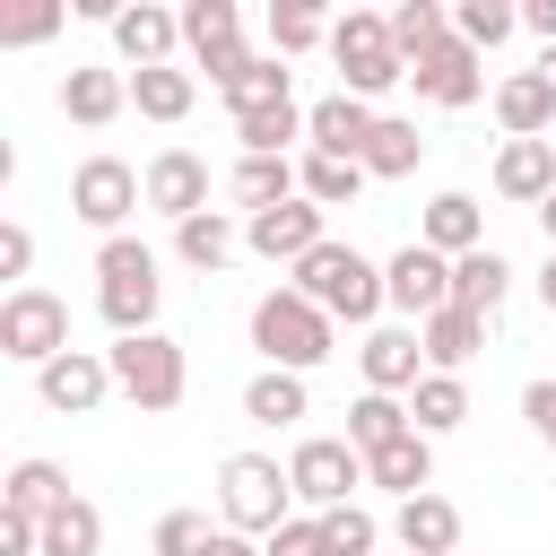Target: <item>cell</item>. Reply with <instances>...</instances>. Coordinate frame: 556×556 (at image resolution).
Listing matches in <instances>:
<instances>
[{"label":"cell","mask_w":556,"mask_h":556,"mask_svg":"<svg viewBox=\"0 0 556 556\" xmlns=\"http://www.w3.org/2000/svg\"><path fill=\"white\" fill-rule=\"evenodd\" d=\"M261 556H321V521H313V513H295V521H278V530L261 539Z\"/></svg>","instance_id":"obj_44"},{"label":"cell","mask_w":556,"mask_h":556,"mask_svg":"<svg viewBox=\"0 0 556 556\" xmlns=\"http://www.w3.org/2000/svg\"><path fill=\"white\" fill-rule=\"evenodd\" d=\"M374 130H382V113H374V104H356V96H339V87L313 104V156H348V165H365Z\"/></svg>","instance_id":"obj_17"},{"label":"cell","mask_w":556,"mask_h":556,"mask_svg":"<svg viewBox=\"0 0 556 556\" xmlns=\"http://www.w3.org/2000/svg\"><path fill=\"white\" fill-rule=\"evenodd\" d=\"M174 43H182V9L139 0V9H122V17H113V52H122L130 70H165V61H174Z\"/></svg>","instance_id":"obj_16"},{"label":"cell","mask_w":556,"mask_h":556,"mask_svg":"<svg viewBox=\"0 0 556 556\" xmlns=\"http://www.w3.org/2000/svg\"><path fill=\"white\" fill-rule=\"evenodd\" d=\"M408 417H417V434L434 443V434H452L460 417H469V382L460 374H426L417 391H408Z\"/></svg>","instance_id":"obj_34"},{"label":"cell","mask_w":556,"mask_h":556,"mask_svg":"<svg viewBox=\"0 0 556 556\" xmlns=\"http://www.w3.org/2000/svg\"><path fill=\"white\" fill-rule=\"evenodd\" d=\"M148 208L156 217H200L208 208V156H191V148H156L148 156Z\"/></svg>","instance_id":"obj_13"},{"label":"cell","mask_w":556,"mask_h":556,"mask_svg":"<svg viewBox=\"0 0 556 556\" xmlns=\"http://www.w3.org/2000/svg\"><path fill=\"white\" fill-rule=\"evenodd\" d=\"M417 339H426V374H460V365L486 348V321H478L469 304H443V313L417 321Z\"/></svg>","instance_id":"obj_23"},{"label":"cell","mask_w":556,"mask_h":556,"mask_svg":"<svg viewBox=\"0 0 556 556\" xmlns=\"http://www.w3.org/2000/svg\"><path fill=\"white\" fill-rule=\"evenodd\" d=\"M295 174H304V200H313V208H356V191L374 182V174L348 165V156H304Z\"/></svg>","instance_id":"obj_39"},{"label":"cell","mask_w":556,"mask_h":556,"mask_svg":"<svg viewBox=\"0 0 556 556\" xmlns=\"http://www.w3.org/2000/svg\"><path fill=\"white\" fill-rule=\"evenodd\" d=\"M208 556H261V547H252L243 530H217V547H208Z\"/></svg>","instance_id":"obj_49"},{"label":"cell","mask_w":556,"mask_h":556,"mask_svg":"<svg viewBox=\"0 0 556 556\" xmlns=\"http://www.w3.org/2000/svg\"><path fill=\"white\" fill-rule=\"evenodd\" d=\"M304 408H313L304 374H278V365H261V374L243 382V417H252V426H295Z\"/></svg>","instance_id":"obj_27"},{"label":"cell","mask_w":556,"mask_h":556,"mask_svg":"<svg viewBox=\"0 0 556 556\" xmlns=\"http://www.w3.org/2000/svg\"><path fill=\"white\" fill-rule=\"evenodd\" d=\"M26 269H35V235L9 217V226H0V278H26Z\"/></svg>","instance_id":"obj_46"},{"label":"cell","mask_w":556,"mask_h":556,"mask_svg":"<svg viewBox=\"0 0 556 556\" xmlns=\"http://www.w3.org/2000/svg\"><path fill=\"white\" fill-rule=\"evenodd\" d=\"M495 122H504V139H556V87L539 70L495 78Z\"/></svg>","instance_id":"obj_20"},{"label":"cell","mask_w":556,"mask_h":556,"mask_svg":"<svg viewBox=\"0 0 556 556\" xmlns=\"http://www.w3.org/2000/svg\"><path fill=\"white\" fill-rule=\"evenodd\" d=\"M156 295H165V278H156V252H148L139 235L96 243V313L113 321V339L156 330Z\"/></svg>","instance_id":"obj_1"},{"label":"cell","mask_w":556,"mask_h":556,"mask_svg":"<svg viewBox=\"0 0 556 556\" xmlns=\"http://www.w3.org/2000/svg\"><path fill=\"white\" fill-rule=\"evenodd\" d=\"M43 556H104V513L87 495H70L52 521H43Z\"/></svg>","instance_id":"obj_35"},{"label":"cell","mask_w":556,"mask_h":556,"mask_svg":"<svg viewBox=\"0 0 556 556\" xmlns=\"http://www.w3.org/2000/svg\"><path fill=\"white\" fill-rule=\"evenodd\" d=\"M521 26H530L539 43H556V0H521Z\"/></svg>","instance_id":"obj_48"},{"label":"cell","mask_w":556,"mask_h":556,"mask_svg":"<svg viewBox=\"0 0 556 556\" xmlns=\"http://www.w3.org/2000/svg\"><path fill=\"white\" fill-rule=\"evenodd\" d=\"M122 104H130V70H70V78H61V113H70L78 130L122 122Z\"/></svg>","instance_id":"obj_22"},{"label":"cell","mask_w":556,"mask_h":556,"mask_svg":"<svg viewBox=\"0 0 556 556\" xmlns=\"http://www.w3.org/2000/svg\"><path fill=\"white\" fill-rule=\"evenodd\" d=\"M295 295H313L330 321H374V313L391 304L382 261H365L356 243H321V252H304V261H295Z\"/></svg>","instance_id":"obj_2"},{"label":"cell","mask_w":556,"mask_h":556,"mask_svg":"<svg viewBox=\"0 0 556 556\" xmlns=\"http://www.w3.org/2000/svg\"><path fill=\"white\" fill-rule=\"evenodd\" d=\"M287 478H295V504L339 513V504H356V486H365V452H356L348 434H304L295 460H287Z\"/></svg>","instance_id":"obj_8"},{"label":"cell","mask_w":556,"mask_h":556,"mask_svg":"<svg viewBox=\"0 0 556 556\" xmlns=\"http://www.w3.org/2000/svg\"><path fill=\"white\" fill-rule=\"evenodd\" d=\"M235 243H243V235H235V217H226V208H200V217H182V226H174V252H182L191 269H208V278L235 261Z\"/></svg>","instance_id":"obj_32"},{"label":"cell","mask_w":556,"mask_h":556,"mask_svg":"<svg viewBox=\"0 0 556 556\" xmlns=\"http://www.w3.org/2000/svg\"><path fill=\"white\" fill-rule=\"evenodd\" d=\"M0 356H17L35 374L52 356H70V304L52 287H9V304H0Z\"/></svg>","instance_id":"obj_7"},{"label":"cell","mask_w":556,"mask_h":556,"mask_svg":"<svg viewBox=\"0 0 556 556\" xmlns=\"http://www.w3.org/2000/svg\"><path fill=\"white\" fill-rule=\"evenodd\" d=\"M208 547H217L208 513H165L156 521V556H208Z\"/></svg>","instance_id":"obj_43"},{"label":"cell","mask_w":556,"mask_h":556,"mask_svg":"<svg viewBox=\"0 0 556 556\" xmlns=\"http://www.w3.org/2000/svg\"><path fill=\"white\" fill-rule=\"evenodd\" d=\"M495 191L521 200V208H547L556 200V139H504L495 148Z\"/></svg>","instance_id":"obj_19"},{"label":"cell","mask_w":556,"mask_h":556,"mask_svg":"<svg viewBox=\"0 0 556 556\" xmlns=\"http://www.w3.org/2000/svg\"><path fill=\"white\" fill-rule=\"evenodd\" d=\"M417 243L443 252V261H469V252H486V208L469 191H434L426 217H417Z\"/></svg>","instance_id":"obj_15"},{"label":"cell","mask_w":556,"mask_h":556,"mask_svg":"<svg viewBox=\"0 0 556 556\" xmlns=\"http://www.w3.org/2000/svg\"><path fill=\"white\" fill-rule=\"evenodd\" d=\"M391 539H400L408 556H460V504H452V495H408V504L391 513Z\"/></svg>","instance_id":"obj_21"},{"label":"cell","mask_w":556,"mask_h":556,"mask_svg":"<svg viewBox=\"0 0 556 556\" xmlns=\"http://www.w3.org/2000/svg\"><path fill=\"white\" fill-rule=\"evenodd\" d=\"M539 226H547V252H556V200H547V208H539Z\"/></svg>","instance_id":"obj_52"},{"label":"cell","mask_w":556,"mask_h":556,"mask_svg":"<svg viewBox=\"0 0 556 556\" xmlns=\"http://www.w3.org/2000/svg\"><path fill=\"white\" fill-rule=\"evenodd\" d=\"M539 78H547V87H556V43H547V52H539Z\"/></svg>","instance_id":"obj_51"},{"label":"cell","mask_w":556,"mask_h":556,"mask_svg":"<svg viewBox=\"0 0 556 556\" xmlns=\"http://www.w3.org/2000/svg\"><path fill=\"white\" fill-rule=\"evenodd\" d=\"M61 504H70V478L52 460H17L9 486H0V513H26V521H52Z\"/></svg>","instance_id":"obj_29"},{"label":"cell","mask_w":556,"mask_h":556,"mask_svg":"<svg viewBox=\"0 0 556 556\" xmlns=\"http://www.w3.org/2000/svg\"><path fill=\"white\" fill-rule=\"evenodd\" d=\"M330 313L313 304V295H295V287H269L261 304H252V348L278 365V374H313L321 356H330Z\"/></svg>","instance_id":"obj_3"},{"label":"cell","mask_w":556,"mask_h":556,"mask_svg":"<svg viewBox=\"0 0 556 556\" xmlns=\"http://www.w3.org/2000/svg\"><path fill=\"white\" fill-rule=\"evenodd\" d=\"M287 504H295V478H287L269 452H226V469H217V513H226V530L269 539L278 521H295Z\"/></svg>","instance_id":"obj_5"},{"label":"cell","mask_w":556,"mask_h":556,"mask_svg":"<svg viewBox=\"0 0 556 556\" xmlns=\"http://www.w3.org/2000/svg\"><path fill=\"white\" fill-rule=\"evenodd\" d=\"M513 295V261L486 243V252H469V261H452V304H469L478 321H495V304Z\"/></svg>","instance_id":"obj_26"},{"label":"cell","mask_w":556,"mask_h":556,"mask_svg":"<svg viewBox=\"0 0 556 556\" xmlns=\"http://www.w3.org/2000/svg\"><path fill=\"white\" fill-rule=\"evenodd\" d=\"M417 156H426L417 122L382 113V130H374V148H365V174H374V182H400V174H417Z\"/></svg>","instance_id":"obj_38"},{"label":"cell","mask_w":556,"mask_h":556,"mask_svg":"<svg viewBox=\"0 0 556 556\" xmlns=\"http://www.w3.org/2000/svg\"><path fill=\"white\" fill-rule=\"evenodd\" d=\"M330 26H339V17H321L313 0H269V43H278V61H295V52L330 43Z\"/></svg>","instance_id":"obj_36"},{"label":"cell","mask_w":556,"mask_h":556,"mask_svg":"<svg viewBox=\"0 0 556 556\" xmlns=\"http://www.w3.org/2000/svg\"><path fill=\"white\" fill-rule=\"evenodd\" d=\"M243 156H287V139H313V104H278V113H252L235 122Z\"/></svg>","instance_id":"obj_37"},{"label":"cell","mask_w":556,"mask_h":556,"mask_svg":"<svg viewBox=\"0 0 556 556\" xmlns=\"http://www.w3.org/2000/svg\"><path fill=\"white\" fill-rule=\"evenodd\" d=\"M226 191H235V208H243V217H261V208H287V200L304 191V174H295L287 156H243Z\"/></svg>","instance_id":"obj_25"},{"label":"cell","mask_w":556,"mask_h":556,"mask_svg":"<svg viewBox=\"0 0 556 556\" xmlns=\"http://www.w3.org/2000/svg\"><path fill=\"white\" fill-rule=\"evenodd\" d=\"M104 356H113V391H122L130 408H148V417H165V408H182V391H191V365H182V348H174L165 330H139V339H113Z\"/></svg>","instance_id":"obj_6"},{"label":"cell","mask_w":556,"mask_h":556,"mask_svg":"<svg viewBox=\"0 0 556 556\" xmlns=\"http://www.w3.org/2000/svg\"><path fill=\"white\" fill-rule=\"evenodd\" d=\"M43 35H61V9L43 0V9H17L9 26H0V43H43Z\"/></svg>","instance_id":"obj_45"},{"label":"cell","mask_w":556,"mask_h":556,"mask_svg":"<svg viewBox=\"0 0 556 556\" xmlns=\"http://www.w3.org/2000/svg\"><path fill=\"white\" fill-rule=\"evenodd\" d=\"M521 417H530V426H539V443L556 452V382H530V391H521Z\"/></svg>","instance_id":"obj_47"},{"label":"cell","mask_w":556,"mask_h":556,"mask_svg":"<svg viewBox=\"0 0 556 556\" xmlns=\"http://www.w3.org/2000/svg\"><path fill=\"white\" fill-rule=\"evenodd\" d=\"M400 434H417V417H408V400H391V391H365L356 408H348V443L374 460V452H391Z\"/></svg>","instance_id":"obj_28"},{"label":"cell","mask_w":556,"mask_h":556,"mask_svg":"<svg viewBox=\"0 0 556 556\" xmlns=\"http://www.w3.org/2000/svg\"><path fill=\"white\" fill-rule=\"evenodd\" d=\"M356 365H365V391H417L426 382V339L417 330H365V348H356Z\"/></svg>","instance_id":"obj_18"},{"label":"cell","mask_w":556,"mask_h":556,"mask_svg":"<svg viewBox=\"0 0 556 556\" xmlns=\"http://www.w3.org/2000/svg\"><path fill=\"white\" fill-rule=\"evenodd\" d=\"M391 43H400V61L417 70L434 43H452V9H443V0H400V9H391Z\"/></svg>","instance_id":"obj_33"},{"label":"cell","mask_w":556,"mask_h":556,"mask_svg":"<svg viewBox=\"0 0 556 556\" xmlns=\"http://www.w3.org/2000/svg\"><path fill=\"white\" fill-rule=\"evenodd\" d=\"M382 287H391V304L408 313V330L426 321V313H443L452 304V261L443 252H426V243H400L391 261H382Z\"/></svg>","instance_id":"obj_11"},{"label":"cell","mask_w":556,"mask_h":556,"mask_svg":"<svg viewBox=\"0 0 556 556\" xmlns=\"http://www.w3.org/2000/svg\"><path fill=\"white\" fill-rule=\"evenodd\" d=\"M513 26H521V9H513V0H460V9H452V35H460L478 61H486V52H495Z\"/></svg>","instance_id":"obj_40"},{"label":"cell","mask_w":556,"mask_h":556,"mask_svg":"<svg viewBox=\"0 0 556 556\" xmlns=\"http://www.w3.org/2000/svg\"><path fill=\"white\" fill-rule=\"evenodd\" d=\"M365 486H382V495H400V504H408V495H434V443H426V434H400L391 452L365 460Z\"/></svg>","instance_id":"obj_24"},{"label":"cell","mask_w":556,"mask_h":556,"mask_svg":"<svg viewBox=\"0 0 556 556\" xmlns=\"http://www.w3.org/2000/svg\"><path fill=\"white\" fill-rule=\"evenodd\" d=\"M35 391H43V408H61V417H87V408L113 391V356H96V348H70V356H52V365L35 374Z\"/></svg>","instance_id":"obj_14"},{"label":"cell","mask_w":556,"mask_h":556,"mask_svg":"<svg viewBox=\"0 0 556 556\" xmlns=\"http://www.w3.org/2000/svg\"><path fill=\"white\" fill-rule=\"evenodd\" d=\"M243 243H252L261 261H287V269H295L304 252H321V243H330V208H313V200L295 191L287 208H261V217H243Z\"/></svg>","instance_id":"obj_10"},{"label":"cell","mask_w":556,"mask_h":556,"mask_svg":"<svg viewBox=\"0 0 556 556\" xmlns=\"http://www.w3.org/2000/svg\"><path fill=\"white\" fill-rule=\"evenodd\" d=\"M313 521H321V556H374V539H382V521L365 504H339V513H313Z\"/></svg>","instance_id":"obj_41"},{"label":"cell","mask_w":556,"mask_h":556,"mask_svg":"<svg viewBox=\"0 0 556 556\" xmlns=\"http://www.w3.org/2000/svg\"><path fill=\"white\" fill-rule=\"evenodd\" d=\"M130 104H139L148 122H182V113L200 104V78L174 70V61H165V70H130Z\"/></svg>","instance_id":"obj_31"},{"label":"cell","mask_w":556,"mask_h":556,"mask_svg":"<svg viewBox=\"0 0 556 556\" xmlns=\"http://www.w3.org/2000/svg\"><path fill=\"white\" fill-rule=\"evenodd\" d=\"M330 61H339V96H356V104H374V96H391V87L408 78L382 9H348V17L330 26Z\"/></svg>","instance_id":"obj_4"},{"label":"cell","mask_w":556,"mask_h":556,"mask_svg":"<svg viewBox=\"0 0 556 556\" xmlns=\"http://www.w3.org/2000/svg\"><path fill=\"white\" fill-rule=\"evenodd\" d=\"M139 200H148V174H130L122 156H87V165L70 174V217H78V226H96L104 243L122 235V217H130Z\"/></svg>","instance_id":"obj_9"},{"label":"cell","mask_w":556,"mask_h":556,"mask_svg":"<svg viewBox=\"0 0 556 556\" xmlns=\"http://www.w3.org/2000/svg\"><path fill=\"white\" fill-rule=\"evenodd\" d=\"M539 304H547V313H556V252H547V261H539Z\"/></svg>","instance_id":"obj_50"},{"label":"cell","mask_w":556,"mask_h":556,"mask_svg":"<svg viewBox=\"0 0 556 556\" xmlns=\"http://www.w3.org/2000/svg\"><path fill=\"white\" fill-rule=\"evenodd\" d=\"M235 35H243V9H235V0H191V9H182V43H191V61H200L208 43H235Z\"/></svg>","instance_id":"obj_42"},{"label":"cell","mask_w":556,"mask_h":556,"mask_svg":"<svg viewBox=\"0 0 556 556\" xmlns=\"http://www.w3.org/2000/svg\"><path fill=\"white\" fill-rule=\"evenodd\" d=\"M226 104H235V122H252V113H278V104H295V70H287L278 52H269V61L252 52V70L226 87Z\"/></svg>","instance_id":"obj_30"},{"label":"cell","mask_w":556,"mask_h":556,"mask_svg":"<svg viewBox=\"0 0 556 556\" xmlns=\"http://www.w3.org/2000/svg\"><path fill=\"white\" fill-rule=\"evenodd\" d=\"M408 78H417V96H426V104H443V113H469V104L486 96V61H478L460 35H452V43H434Z\"/></svg>","instance_id":"obj_12"}]
</instances>
